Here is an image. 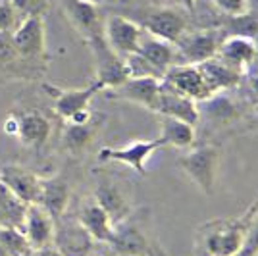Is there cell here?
Masks as SVG:
<instances>
[{
    "instance_id": "cell-1",
    "label": "cell",
    "mask_w": 258,
    "mask_h": 256,
    "mask_svg": "<svg viewBox=\"0 0 258 256\" xmlns=\"http://www.w3.org/2000/svg\"><path fill=\"white\" fill-rule=\"evenodd\" d=\"M258 212V201L243 216L233 220H214L203 224L197 235V256H235L247 239L248 225Z\"/></svg>"
},
{
    "instance_id": "cell-2",
    "label": "cell",
    "mask_w": 258,
    "mask_h": 256,
    "mask_svg": "<svg viewBox=\"0 0 258 256\" xmlns=\"http://www.w3.org/2000/svg\"><path fill=\"white\" fill-rule=\"evenodd\" d=\"M220 164H222V152L216 145L195 147L179 158V168L185 171V175L208 197L214 195Z\"/></svg>"
},
{
    "instance_id": "cell-3",
    "label": "cell",
    "mask_w": 258,
    "mask_h": 256,
    "mask_svg": "<svg viewBox=\"0 0 258 256\" xmlns=\"http://www.w3.org/2000/svg\"><path fill=\"white\" fill-rule=\"evenodd\" d=\"M227 35L222 27H206L183 33L175 41V50L179 64H203L210 58H216L220 44Z\"/></svg>"
},
{
    "instance_id": "cell-4",
    "label": "cell",
    "mask_w": 258,
    "mask_h": 256,
    "mask_svg": "<svg viewBox=\"0 0 258 256\" xmlns=\"http://www.w3.org/2000/svg\"><path fill=\"white\" fill-rule=\"evenodd\" d=\"M137 23L145 33L172 44H175V41L189 29L187 14L179 8H170V6H158L147 10L145 14H141Z\"/></svg>"
},
{
    "instance_id": "cell-5",
    "label": "cell",
    "mask_w": 258,
    "mask_h": 256,
    "mask_svg": "<svg viewBox=\"0 0 258 256\" xmlns=\"http://www.w3.org/2000/svg\"><path fill=\"white\" fill-rule=\"evenodd\" d=\"M162 83L170 87L172 91L195 100L197 104L214 95L206 83L205 75L201 72L199 64H175L172 66L164 77Z\"/></svg>"
},
{
    "instance_id": "cell-6",
    "label": "cell",
    "mask_w": 258,
    "mask_h": 256,
    "mask_svg": "<svg viewBox=\"0 0 258 256\" xmlns=\"http://www.w3.org/2000/svg\"><path fill=\"white\" fill-rule=\"evenodd\" d=\"M89 46H91V52H93V58H95L97 81L104 87V91L121 85L125 79H129L125 60L119 58L118 54L108 46L104 35L91 39Z\"/></svg>"
},
{
    "instance_id": "cell-7",
    "label": "cell",
    "mask_w": 258,
    "mask_h": 256,
    "mask_svg": "<svg viewBox=\"0 0 258 256\" xmlns=\"http://www.w3.org/2000/svg\"><path fill=\"white\" fill-rule=\"evenodd\" d=\"M143 33L145 31L139 23L127 16L112 14L104 22V39H106L108 46L123 60L137 52Z\"/></svg>"
},
{
    "instance_id": "cell-8",
    "label": "cell",
    "mask_w": 258,
    "mask_h": 256,
    "mask_svg": "<svg viewBox=\"0 0 258 256\" xmlns=\"http://www.w3.org/2000/svg\"><path fill=\"white\" fill-rule=\"evenodd\" d=\"M158 149H164L160 139L152 141H133L123 147H104L98 152V160L100 162H116L123 164L137 173H147V164L151 160V156Z\"/></svg>"
},
{
    "instance_id": "cell-9",
    "label": "cell",
    "mask_w": 258,
    "mask_h": 256,
    "mask_svg": "<svg viewBox=\"0 0 258 256\" xmlns=\"http://www.w3.org/2000/svg\"><path fill=\"white\" fill-rule=\"evenodd\" d=\"M93 237L74 218H58L52 246L62 256H89L93 250Z\"/></svg>"
},
{
    "instance_id": "cell-10",
    "label": "cell",
    "mask_w": 258,
    "mask_h": 256,
    "mask_svg": "<svg viewBox=\"0 0 258 256\" xmlns=\"http://www.w3.org/2000/svg\"><path fill=\"white\" fill-rule=\"evenodd\" d=\"M12 44L20 58H41L46 52V29L43 16H25L12 31Z\"/></svg>"
},
{
    "instance_id": "cell-11",
    "label": "cell",
    "mask_w": 258,
    "mask_h": 256,
    "mask_svg": "<svg viewBox=\"0 0 258 256\" xmlns=\"http://www.w3.org/2000/svg\"><path fill=\"white\" fill-rule=\"evenodd\" d=\"M160 85L162 79H156V77H129L121 85L106 89V95L110 98L127 100V102L139 104V106L154 112L158 95H160Z\"/></svg>"
},
{
    "instance_id": "cell-12",
    "label": "cell",
    "mask_w": 258,
    "mask_h": 256,
    "mask_svg": "<svg viewBox=\"0 0 258 256\" xmlns=\"http://www.w3.org/2000/svg\"><path fill=\"white\" fill-rule=\"evenodd\" d=\"M60 4L64 8L68 20L85 37L87 43L95 37L104 35V23L100 20L98 6L89 4L85 0H60Z\"/></svg>"
},
{
    "instance_id": "cell-13",
    "label": "cell",
    "mask_w": 258,
    "mask_h": 256,
    "mask_svg": "<svg viewBox=\"0 0 258 256\" xmlns=\"http://www.w3.org/2000/svg\"><path fill=\"white\" fill-rule=\"evenodd\" d=\"M56 220L44 210L41 204H27L25 222H23V235L27 237L33 248L52 246Z\"/></svg>"
},
{
    "instance_id": "cell-14",
    "label": "cell",
    "mask_w": 258,
    "mask_h": 256,
    "mask_svg": "<svg viewBox=\"0 0 258 256\" xmlns=\"http://www.w3.org/2000/svg\"><path fill=\"white\" fill-rule=\"evenodd\" d=\"M41 177L22 166H4L0 170V183L8 187L22 203L35 204L41 193Z\"/></svg>"
},
{
    "instance_id": "cell-15",
    "label": "cell",
    "mask_w": 258,
    "mask_h": 256,
    "mask_svg": "<svg viewBox=\"0 0 258 256\" xmlns=\"http://www.w3.org/2000/svg\"><path fill=\"white\" fill-rule=\"evenodd\" d=\"M216 58L239 74H248L254 62V41L243 35H227L220 44Z\"/></svg>"
},
{
    "instance_id": "cell-16",
    "label": "cell",
    "mask_w": 258,
    "mask_h": 256,
    "mask_svg": "<svg viewBox=\"0 0 258 256\" xmlns=\"http://www.w3.org/2000/svg\"><path fill=\"white\" fill-rule=\"evenodd\" d=\"M154 114L177 117V119H183V121H187L191 125H197L199 119H201L199 104L195 100L175 93V91H172L170 87H166L164 83L160 85V95H158V102H156Z\"/></svg>"
},
{
    "instance_id": "cell-17",
    "label": "cell",
    "mask_w": 258,
    "mask_h": 256,
    "mask_svg": "<svg viewBox=\"0 0 258 256\" xmlns=\"http://www.w3.org/2000/svg\"><path fill=\"white\" fill-rule=\"evenodd\" d=\"M108 245H112L119 256H151L152 252L147 235L135 224H129L127 220L114 225V233Z\"/></svg>"
},
{
    "instance_id": "cell-18",
    "label": "cell",
    "mask_w": 258,
    "mask_h": 256,
    "mask_svg": "<svg viewBox=\"0 0 258 256\" xmlns=\"http://www.w3.org/2000/svg\"><path fill=\"white\" fill-rule=\"evenodd\" d=\"M104 91V87L98 83L97 79L87 87H81V89H68V91H60L56 98H54V110L60 117H64L66 121L70 117H74L76 114L83 112V110H89V104L95 96Z\"/></svg>"
},
{
    "instance_id": "cell-19",
    "label": "cell",
    "mask_w": 258,
    "mask_h": 256,
    "mask_svg": "<svg viewBox=\"0 0 258 256\" xmlns=\"http://www.w3.org/2000/svg\"><path fill=\"white\" fill-rule=\"evenodd\" d=\"M137 54L143 56L151 66H154L162 74V77L172 66L179 64V56H177V50H175V44L156 39L149 33H143Z\"/></svg>"
},
{
    "instance_id": "cell-20",
    "label": "cell",
    "mask_w": 258,
    "mask_h": 256,
    "mask_svg": "<svg viewBox=\"0 0 258 256\" xmlns=\"http://www.w3.org/2000/svg\"><path fill=\"white\" fill-rule=\"evenodd\" d=\"M77 220H79V224L87 229V233L93 237V241L110 243L112 233H114V224H112L110 216L104 212V208H102L95 199L87 201V203L81 206Z\"/></svg>"
},
{
    "instance_id": "cell-21",
    "label": "cell",
    "mask_w": 258,
    "mask_h": 256,
    "mask_svg": "<svg viewBox=\"0 0 258 256\" xmlns=\"http://www.w3.org/2000/svg\"><path fill=\"white\" fill-rule=\"evenodd\" d=\"M95 201L104 208V212L110 216L114 225L127 220V216L131 214V204H129L125 193L112 181L98 183L95 189Z\"/></svg>"
},
{
    "instance_id": "cell-22",
    "label": "cell",
    "mask_w": 258,
    "mask_h": 256,
    "mask_svg": "<svg viewBox=\"0 0 258 256\" xmlns=\"http://www.w3.org/2000/svg\"><path fill=\"white\" fill-rule=\"evenodd\" d=\"M37 204H41L54 220L62 218L68 210V204H70V185L62 177L43 179Z\"/></svg>"
},
{
    "instance_id": "cell-23",
    "label": "cell",
    "mask_w": 258,
    "mask_h": 256,
    "mask_svg": "<svg viewBox=\"0 0 258 256\" xmlns=\"http://www.w3.org/2000/svg\"><path fill=\"white\" fill-rule=\"evenodd\" d=\"M14 121H16L14 135H18V139L23 145L41 147L50 137V121L41 112H25Z\"/></svg>"
},
{
    "instance_id": "cell-24",
    "label": "cell",
    "mask_w": 258,
    "mask_h": 256,
    "mask_svg": "<svg viewBox=\"0 0 258 256\" xmlns=\"http://www.w3.org/2000/svg\"><path fill=\"white\" fill-rule=\"evenodd\" d=\"M164 149H189L197 141L195 125L177 117L160 116V137Z\"/></svg>"
},
{
    "instance_id": "cell-25",
    "label": "cell",
    "mask_w": 258,
    "mask_h": 256,
    "mask_svg": "<svg viewBox=\"0 0 258 256\" xmlns=\"http://www.w3.org/2000/svg\"><path fill=\"white\" fill-rule=\"evenodd\" d=\"M201 72L205 75L206 83L210 87L212 93H224V91H229V89H235L241 81H243V74L235 72L233 68L226 66L222 60L218 58H210L203 64H199Z\"/></svg>"
},
{
    "instance_id": "cell-26",
    "label": "cell",
    "mask_w": 258,
    "mask_h": 256,
    "mask_svg": "<svg viewBox=\"0 0 258 256\" xmlns=\"http://www.w3.org/2000/svg\"><path fill=\"white\" fill-rule=\"evenodd\" d=\"M27 204L22 203L14 193L0 183V227L22 229L25 222Z\"/></svg>"
},
{
    "instance_id": "cell-27",
    "label": "cell",
    "mask_w": 258,
    "mask_h": 256,
    "mask_svg": "<svg viewBox=\"0 0 258 256\" xmlns=\"http://www.w3.org/2000/svg\"><path fill=\"white\" fill-rule=\"evenodd\" d=\"M95 131H97V125L93 123V119L87 123H70L68 121V127L64 131V147L74 154L83 152L95 139Z\"/></svg>"
},
{
    "instance_id": "cell-28",
    "label": "cell",
    "mask_w": 258,
    "mask_h": 256,
    "mask_svg": "<svg viewBox=\"0 0 258 256\" xmlns=\"http://www.w3.org/2000/svg\"><path fill=\"white\" fill-rule=\"evenodd\" d=\"M205 104V112L206 117L210 121H218V123H226V121H231L233 117L239 114L237 106L233 104V100L229 98L224 93H216L210 98L203 100Z\"/></svg>"
},
{
    "instance_id": "cell-29",
    "label": "cell",
    "mask_w": 258,
    "mask_h": 256,
    "mask_svg": "<svg viewBox=\"0 0 258 256\" xmlns=\"http://www.w3.org/2000/svg\"><path fill=\"white\" fill-rule=\"evenodd\" d=\"M0 252L4 256H31L33 246L22 229L0 227Z\"/></svg>"
},
{
    "instance_id": "cell-30",
    "label": "cell",
    "mask_w": 258,
    "mask_h": 256,
    "mask_svg": "<svg viewBox=\"0 0 258 256\" xmlns=\"http://www.w3.org/2000/svg\"><path fill=\"white\" fill-rule=\"evenodd\" d=\"M18 22V12L10 0H0V33H10Z\"/></svg>"
},
{
    "instance_id": "cell-31",
    "label": "cell",
    "mask_w": 258,
    "mask_h": 256,
    "mask_svg": "<svg viewBox=\"0 0 258 256\" xmlns=\"http://www.w3.org/2000/svg\"><path fill=\"white\" fill-rule=\"evenodd\" d=\"M10 4L16 8L18 14L25 16H43V10L46 6V0H10Z\"/></svg>"
},
{
    "instance_id": "cell-32",
    "label": "cell",
    "mask_w": 258,
    "mask_h": 256,
    "mask_svg": "<svg viewBox=\"0 0 258 256\" xmlns=\"http://www.w3.org/2000/svg\"><path fill=\"white\" fill-rule=\"evenodd\" d=\"M212 2L224 16H243L248 12L245 0H212Z\"/></svg>"
},
{
    "instance_id": "cell-33",
    "label": "cell",
    "mask_w": 258,
    "mask_h": 256,
    "mask_svg": "<svg viewBox=\"0 0 258 256\" xmlns=\"http://www.w3.org/2000/svg\"><path fill=\"white\" fill-rule=\"evenodd\" d=\"M18 54L12 44V33H0V64H6L16 60Z\"/></svg>"
},
{
    "instance_id": "cell-34",
    "label": "cell",
    "mask_w": 258,
    "mask_h": 256,
    "mask_svg": "<svg viewBox=\"0 0 258 256\" xmlns=\"http://www.w3.org/2000/svg\"><path fill=\"white\" fill-rule=\"evenodd\" d=\"M247 77V91L248 95H250V98H254V102L258 104V72H248V74H245Z\"/></svg>"
},
{
    "instance_id": "cell-35",
    "label": "cell",
    "mask_w": 258,
    "mask_h": 256,
    "mask_svg": "<svg viewBox=\"0 0 258 256\" xmlns=\"http://www.w3.org/2000/svg\"><path fill=\"white\" fill-rule=\"evenodd\" d=\"M31 256H62L54 246H44V248H33Z\"/></svg>"
},
{
    "instance_id": "cell-36",
    "label": "cell",
    "mask_w": 258,
    "mask_h": 256,
    "mask_svg": "<svg viewBox=\"0 0 258 256\" xmlns=\"http://www.w3.org/2000/svg\"><path fill=\"white\" fill-rule=\"evenodd\" d=\"M252 41H254V62H252L250 72H258V33L252 37Z\"/></svg>"
},
{
    "instance_id": "cell-37",
    "label": "cell",
    "mask_w": 258,
    "mask_h": 256,
    "mask_svg": "<svg viewBox=\"0 0 258 256\" xmlns=\"http://www.w3.org/2000/svg\"><path fill=\"white\" fill-rule=\"evenodd\" d=\"M179 4L185 12H195V8H197V0H179Z\"/></svg>"
},
{
    "instance_id": "cell-38",
    "label": "cell",
    "mask_w": 258,
    "mask_h": 256,
    "mask_svg": "<svg viewBox=\"0 0 258 256\" xmlns=\"http://www.w3.org/2000/svg\"><path fill=\"white\" fill-rule=\"evenodd\" d=\"M248 6V12H252V14H258V0H245Z\"/></svg>"
},
{
    "instance_id": "cell-39",
    "label": "cell",
    "mask_w": 258,
    "mask_h": 256,
    "mask_svg": "<svg viewBox=\"0 0 258 256\" xmlns=\"http://www.w3.org/2000/svg\"><path fill=\"white\" fill-rule=\"evenodd\" d=\"M85 2H89V4H95V6H98V4H102L104 0H85Z\"/></svg>"
},
{
    "instance_id": "cell-40",
    "label": "cell",
    "mask_w": 258,
    "mask_h": 256,
    "mask_svg": "<svg viewBox=\"0 0 258 256\" xmlns=\"http://www.w3.org/2000/svg\"><path fill=\"white\" fill-rule=\"evenodd\" d=\"M235 256H247V254H245V252H243V248H241V252H237Z\"/></svg>"
},
{
    "instance_id": "cell-41",
    "label": "cell",
    "mask_w": 258,
    "mask_h": 256,
    "mask_svg": "<svg viewBox=\"0 0 258 256\" xmlns=\"http://www.w3.org/2000/svg\"><path fill=\"white\" fill-rule=\"evenodd\" d=\"M254 110H256V116H258V104H256V108H254Z\"/></svg>"
}]
</instances>
